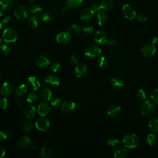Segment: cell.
<instances>
[{"mask_svg": "<svg viewBox=\"0 0 158 158\" xmlns=\"http://www.w3.org/2000/svg\"><path fill=\"white\" fill-rule=\"evenodd\" d=\"M50 101V104L51 106V110L52 111H56L57 109V107L59 106L62 103V100L58 97L51 98Z\"/></svg>", "mask_w": 158, "mask_h": 158, "instance_id": "28", "label": "cell"}, {"mask_svg": "<svg viewBox=\"0 0 158 158\" xmlns=\"http://www.w3.org/2000/svg\"><path fill=\"white\" fill-rule=\"evenodd\" d=\"M119 144L120 141L115 138H112L107 141V145L111 147H116Z\"/></svg>", "mask_w": 158, "mask_h": 158, "instance_id": "40", "label": "cell"}, {"mask_svg": "<svg viewBox=\"0 0 158 158\" xmlns=\"http://www.w3.org/2000/svg\"><path fill=\"white\" fill-rule=\"evenodd\" d=\"M3 16V13H2V10L0 9V17H1L2 16Z\"/></svg>", "mask_w": 158, "mask_h": 158, "instance_id": "60", "label": "cell"}, {"mask_svg": "<svg viewBox=\"0 0 158 158\" xmlns=\"http://www.w3.org/2000/svg\"><path fill=\"white\" fill-rule=\"evenodd\" d=\"M24 101L22 100H21V99L18 100V101H17V105L19 107H22L24 105Z\"/></svg>", "mask_w": 158, "mask_h": 158, "instance_id": "57", "label": "cell"}, {"mask_svg": "<svg viewBox=\"0 0 158 158\" xmlns=\"http://www.w3.org/2000/svg\"><path fill=\"white\" fill-rule=\"evenodd\" d=\"M61 64L58 62H53L50 66V69L53 72H58L61 69Z\"/></svg>", "mask_w": 158, "mask_h": 158, "instance_id": "44", "label": "cell"}, {"mask_svg": "<svg viewBox=\"0 0 158 158\" xmlns=\"http://www.w3.org/2000/svg\"><path fill=\"white\" fill-rule=\"evenodd\" d=\"M82 0H67V6L69 8H75L80 6Z\"/></svg>", "mask_w": 158, "mask_h": 158, "instance_id": "33", "label": "cell"}, {"mask_svg": "<svg viewBox=\"0 0 158 158\" xmlns=\"http://www.w3.org/2000/svg\"><path fill=\"white\" fill-rule=\"evenodd\" d=\"M2 28H3V23H2V22H0V31H1Z\"/></svg>", "mask_w": 158, "mask_h": 158, "instance_id": "59", "label": "cell"}, {"mask_svg": "<svg viewBox=\"0 0 158 158\" xmlns=\"http://www.w3.org/2000/svg\"><path fill=\"white\" fill-rule=\"evenodd\" d=\"M88 68L84 63L78 64L75 66V74L77 78H82L87 73Z\"/></svg>", "mask_w": 158, "mask_h": 158, "instance_id": "11", "label": "cell"}, {"mask_svg": "<svg viewBox=\"0 0 158 158\" xmlns=\"http://www.w3.org/2000/svg\"><path fill=\"white\" fill-rule=\"evenodd\" d=\"M8 138L7 135L3 131H0V142H3L5 141Z\"/></svg>", "mask_w": 158, "mask_h": 158, "instance_id": "52", "label": "cell"}, {"mask_svg": "<svg viewBox=\"0 0 158 158\" xmlns=\"http://www.w3.org/2000/svg\"><path fill=\"white\" fill-rule=\"evenodd\" d=\"M0 80H1V76H0Z\"/></svg>", "mask_w": 158, "mask_h": 158, "instance_id": "64", "label": "cell"}, {"mask_svg": "<svg viewBox=\"0 0 158 158\" xmlns=\"http://www.w3.org/2000/svg\"><path fill=\"white\" fill-rule=\"evenodd\" d=\"M2 40H3V38H0V44H1V43H2Z\"/></svg>", "mask_w": 158, "mask_h": 158, "instance_id": "61", "label": "cell"}, {"mask_svg": "<svg viewBox=\"0 0 158 158\" xmlns=\"http://www.w3.org/2000/svg\"><path fill=\"white\" fill-rule=\"evenodd\" d=\"M11 52L10 47L6 44H3L0 47V53L3 56H8Z\"/></svg>", "mask_w": 158, "mask_h": 158, "instance_id": "35", "label": "cell"}, {"mask_svg": "<svg viewBox=\"0 0 158 158\" xmlns=\"http://www.w3.org/2000/svg\"><path fill=\"white\" fill-rule=\"evenodd\" d=\"M107 21H108V17L106 13L103 12H100L99 13H98L97 22L99 25L100 26L104 25L107 22Z\"/></svg>", "mask_w": 158, "mask_h": 158, "instance_id": "23", "label": "cell"}, {"mask_svg": "<svg viewBox=\"0 0 158 158\" xmlns=\"http://www.w3.org/2000/svg\"><path fill=\"white\" fill-rule=\"evenodd\" d=\"M51 106L46 101H43L40 103L38 106L37 111L40 115L46 116L51 111Z\"/></svg>", "mask_w": 158, "mask_h": 158, "instance_id": "10", "label": "cell"}, {"mask_svg": "<svg viewBox=\"0 0 158 158\" xmlns=\"http://www.w3.org/2000/svg\"><path fill=\"white\" fill-rule=\"evenodd\" d=\"M157 141V138L156 135L153 134H149L146 137V143L149 146H154L156 144Z\"/></svg>", "mask_w": 158, "mask_h": 158, "instance_id": "34", "label": "cell"}, {"mask_svg": "<svg viewBox=\"0 0 158 158\" xmlns=\"http://www.w3.org/2000/svg\"><path fill=\"white\" fill-rule=\"evenodd\" d=\"M8 106V100L6 98H0V108L5 109Z\"/></svg>", "mask_w": 158, "mask_h": 158, "instance_id": "47", "label": "cell"}, {"mask_svg": "<svg viewBox=\"0 0 158 158\" xmlns=\"http://www.w3.org/2000/svg\"><path fill=\"white\" fill-rule=\"evenodd\" d=\"M71 39L70 35L69 32H60L56 36L57 42L61 45H66L68 43Z\"/></svg>", "mask_w": 158, "mask_h": 158, "instance_id": "12", "label": "cell"}, {"mask_svg": "<svg viewBox=\"0 0 158 158\" xmlns=\"http://www.w3.org/2000/svg\"><path fill=\"white\" fill-rule=\"evenodd\" d=\"M35 125L38 130L45 132L47 131V130L50 129V122L47 118L42 116V117L37 118V120L35 121Z\"/></svg>", "mask_w": 158, "mask_h": 158, "instance_id": "4", "label": "cell"}, {"mask_svg": "<svg viewBox=\"0 0 158 158\" xmlns=\"http://www.w3.org/2000/svg\"><path fill=\"white\" fill-rule=\"evenodd\" d=\"M92 9L93 11L95 13H99L100 12H101L102 8L101 6V5H99L98 3H94L93 4L92 6Z\"/></svg>", "mask_w": 158, "mask_h": 158, "instance_id": "48", "label": "cell"}, {"mask_svg": "<svg viewBox=\"0 0 158 158\" xmlns=\"http://www.w3.org/2000/svg\"><path fill=\"white\" fill-rule=\"evenodd\" d=\"M36 108L33 106H28L25 108L24 114L26 118H30L35 116L36 114Z\"/></svg>", "mask_w": 158, "mask_h": 158, "instance_id": "26", "label": "cell"}, {"mask_svg": "<svg viewBox=\"0 0 158 158\" xmlns=\"http://www.w3.org/2000/svg\"><path fill=\"white\" fill-rule=\"evenodd\" d=\"M32 149H35V146H34V145H32Z\"/></svg>", "mask_w": 158, "mask_h": 158, "instance_id": "62", "label": "cell"}, {"mask_svg": "<svg viewBox=\"0 0 158 158\" xmlns=\"http://www.w3.org/2000/svg\"><path fill=\"white\" fill-rule=\"evenodd\" d=\"M75 107V103L71 101H66L62 104V110L66 112L70 113L73 111Z\"/></svg>", "mask_w": 158, "mask_h": 158, "instance_id": "19", "label": "cell"}, {"mask_svg": "<svg viewBox=\"0 0 158 158\" xmlns=\"http://www.w3.org/2000/svg\"><path fill=\"white\" fill-rule=\"evenodd\" d=\"M151 98L154 103L158 104V88L152 91L151 94Z\"/></svg>", "mask_w": 158, "mask_h": 158, "instance_id": "43", "label": "cell"}, {"mask_svg": "<svg viewBox=\"0 0 158 158\" xmlns=\"http://www.w3.org/2000/svg\"><path fill=\"white\" fill-rule=\"evenodd\" d=\"M69 63L71 65H73V66H76L78 64L77 59L73 55H72V56H70V58L69 59Z\"/></svg>", "mask_w": 158, "mask_h": 158, "instance_id": "51", "label": "cell"}, {"mask_svg": "<svg viewBox=\"0 0 158 158\" xmlns=\"http://www.w3.org/2000/svg\"><path fill=\"white\" fill-rule=\"evenodd\" d=\"M155 110L154 105L149 100L145 101L141 106V114L145 116H149L152 115Z\"/></svg>", "mask_w": 158, "mask_h": 158, "instance_id": "6", "label": "cell"}, {"mask_svg": "<svg viewBox=\"0 0 158 158\" xmlns=\"http://www.w3.org/2000/svg\"><path fill=\"white\" fill-rule=\"evenodd\" d=\"M37 96L35 93L34 92H30L27 95V101L29 103H33L36 101Z\"/></svg>", "mask_w": 158, "mask_h": 158, "instance_id": "39", "label": "cell"}, {"mask_svg": "<svg viewBox=\"0 0 158 158\" xmlns=\"http://www.w3.org/2000/svg\"><path fill=\"white\" fill-rule=\"evenodd\" d=\"M123 145L124 147L129 149L135 148L139 144V138L134 134H129L124 137Z\"/></svg>", "mask_w": 158, "mask_h": 158, "instance_id": "1", "label": "cell"}, {"mask_svg": "<svg viewBox=\"0 0 158 158\" xmlns=\"http://www.w3.org/2000/svg\"><path fill=\"white\" fill-rule=\"evenodd\" d=\"M40 156L43 158H50L52 156V151L47 147H43L40 150Z\"/></svg>", "mask_w": 158, "mask_h": 158, "instance_id": "30", "label": "cell"}, {"mask_svg": "<svg viewBox=\"0 0 158 158\" xmlns=\"http://www.w3.org/2000/svg\"><path fill=\"white\" fill-rule=\"evenodd\" d=\"M107 45H108L110 48H115V47H117V45H118L117 42L115 40H113V39L109 40L107 41Z\"/></svg>", "mask_w": 158, "mask_h": 158, "instance_id": "50", "label": "cell"}, {"mask_svg": "<svg viewBox=\"0 0 158 158\" xmlns=\"http://www.w3.org/2000/svg\"><path fill=\"white\" fill-rule=\"evenodd\" d=\"M11 21V17L9 16H7L6 17H5L3 20H2V23L3 24H9Z\"/></svg>", "mask_w": 158, "mask_h": 158, "instance_id": "53", "label": "cell"}, {"mask_svg": "<svg viewBox=\"0 0 158 158\" xmlns=\"http://www.w3.org/2000/svg\"><path fill=\"white\" fill-rule=\"evenodd\" d=\"M41 20L43 22H49L51 20V15L47 12L43 13L41 16Z\"/></svg>", "mask_w": 158, "mask_h": 158, "instance_id": "42", "label": "cell"}, {"mask_svg": "<svg viewBox=\"0 0 158 158\" xmlns=\"http://www.w3.org/2000/svg\"><path fill=\"white\" fill-rule=\"evenodd\" d=\"M137 97L140 100H145L146 99V95L143 89H138L136 92Z\"/></svg>", "mask_w": 158, "mask_h": 158, "instance_id": "38", "label": "cell"}, {"mask_svg": "<svg viewBox=\"0 0 158 158\" xmlns=\"http://www.w3.org/2000/svg\"><path fill=\"white\" fill-rule=\"evenodd\" d=\"M40 96L45 101H50L52 98V92L48 88H44L41 91Z\"/></svg>", "mask_w": 158, "mask_h": 158, "instance_id": "31", "label": "cell"}, {"mask_svg": "<svg viewBox=\"0 0 158 158\" xmlns=\"http://www.w3.org/2000/svg\"><path fill=\"white\" fill-rule=\"evenodd\" d=\"M36 64L40 67L46 68L50 64V62L46 56H39L36 59Z\"/></svg>", "mask_w": 158, "mask_h": 158, "instance_id": "18", "label": "cell"}, {"mask_svg": "<svg viewBox=\"0 0 158 158\" xmlns=\"http://www.w3.org/2000/svg\"><path fill=\"white\" fill-rule=\"evenodd\" d=\"M29 10L25 6H19L14 10V16L19 19H25L29 15Z\"/></svg>", "mask_w": 158, "mask_h": 158, "instance_id": "7", "label": "cell"}, {"mask_svg": "<svg viewBox=\"0 0 158 158\" xmlns=\"http://www.w3.org/2000/svg\"><path fill=\"white\" fill-rule=\"evenodd\" d=\"M69 8L67 6H66V7L62 8V9L61 10L62 14H66V13H67L68 11H69Z\"/></svg>", "mask_w": 158, "mask_h": 158, "instance_id": "56", "label": "cell"}, {"mask_svg": "<svg viewBox=\"0 0 158 158\" xmlns=\"http://www.w3.org/2000/svg\"><path fill=\"white\" fill-rule=\"evenodd\" d=\"M141 55L146 58H151L155 55L156 49L155 46L151 45H146L143 46L140 50Z\"/></svg>", "mask_w": 158, "mask_h": 158, "instance_id": "8", "label": "cell"}, {"mask_svg": "<svg viewBox=\"0 0 158 158\" xmlns=\"http://www.w3.org/2000/svg\"><path fill=\"white\" fill-rule=\"evenodd\" d=\"M44 82L48 86L52 88H55L58 87L60 84L59 77L54 75H47L45 78Z\"/></svg>", "mask_w": 158, "mask_h": 158, "instance_id": "9", "label": "cell"}, {"mask_svg": "<svg viewBox=\"0 0 158 158\" xmlns=\"http://www.w3.org/2000/svg\"><path fill=\"white\" fill-rule=\"evenodd\" d=\"M101 54V50L96 45H89L85 50V55L89 58H97Z\"/></svg>", "mask_w": 158, "mask_h": 158, "instance_id": "5", "label": "cell"}, {"mask_svg": "<svg viewBox=\"0 0 158 158\" xmlns=\"http://www.w3.org/2000/svg\"><path fill=\"white\" fill-rule=\"evenodd\" d=\"M107 59L104 56L100 57L97 61V64H98V66L101 68L104 67L107 65Z\"/></svg>", "mask_w": 158, "mask_h": 158, "instance_id": "41", "label": "cell"}, {"mask_svg": "<svg viewBox=\"0 0 158 158\" xmlns=\"http://www.w3.org/2000/svg\"><path fill=\"white\" fill-rule=\"evenodd\" d=\"M151 44L154 46L157 45H158V38L157 37H154L152 39V41H151Z\"/></svg>", "mask_w": 158, "mask_h": 158, "instance_id": "55", "label": "cell"}, {"mask_svg": "<svg viewBox=\"0 0 158 158\" xmlns=\"http://www.w3.org/2000/svg\"><path fill=\"white\" fill-rule=\"evenodd\" d=\"M136 18L141 23L145 22H146L148 20L147 16L145 13H139L138 14H137Z\"/></svg>", "mask_w": 158, "mask_h": 158, "instance_id": "45", "label": "cell"}, {"mask_svg": "<svg viewBox=\"0 0 158 158\" xmlns=\"http://www.w3.org/2000/svg\"><path fill=\"white\" fill-rule=\"evenodd\" d=\"M14 0H0V6L3 10H9L14 5Z\"/></svg>", "mask_w": 158, "mask_h": 158, "instance_id": "25", "label": "cell"}, {"mask_svg": "<svg viewBox=\"0 0 158 158\" xmlns=\"http://www.w3.org/2000/svg\"><path fill=\"white\" fill-rule=\"evenodd\" d=\"M42 11V8L38 5H33L30 10V12L33 14H39Z\"/></svg>", "mask_w": 158, "mask_h": 158, "instance_id": "36", "label": "cell"}, {"mask_svg": "<svg viewBox=\"0 0 158 158\" xmlns=\"http://www.w3.org/2000/svg\"><path fill=\"white\" fill-rule=\"evenodd\" d=\"M17 37L18 35L16 30L13 28L9 27L3 31L2 38L6 43H14L16 42Z\"/></svg>", "mask_w": 158, "mask_h": 158, "instance_id": "2", "label": "cell"}, {"mask_svg": "<svg viewBox=\"0 0 158 158\" xmlns=\"http://www.w3.org/2000/svg\"><path fill=\"white\" fill-rule=\"evenodd\" d=\"M81 26L80 24H73V25H72L69 28V31L72 33H78L79 32H81Z\"/></svg>", "mask_w": 158, "mask_h": 158, "instance_id": "37", "label": "cell"}, {"mask_svg": "<svg viewBox=\"0 0 158 158\" xmlns=\"http://www.w3.org/2000/svg\"><path fill=\"white\" fill-rule=\"evenodd\" d=\"M111 85L116 88H120L124 87V82L121 78L119 77H115L113 78L111 81Z\"/></svg>", "mask_w": 158, "mask_h": 158, "instance_id": "24", "label": "cell"}, {"mask_svg": "<svg viewBox=\"0 0 158 158\" xmlns=\"http://www.w3.org/2000/svg\"><path fill=\"white\" fill-rule=\"evenodd\" d=\"M39 24V20L35 16H30L28 19V25L32 28H35L38 27Z\"/></svg>", "mask_w": 158, "mask_h": 158, "instance_id": "32", "label": "cell"}, {"mask_svg": "<svg viewBox=\"0 0 158 158\" xmlns=\"http://www.w3.org/2000/svg\"><path fill=\"white\" fill-rule=\"evenodd\" d=\"M114 0H102L101 6L102 10L104 11H109L111 10L114 6Z\"/></svg>", "mask_w": 158, "mask_h": 158, "instance_id": "22", "label": "cell"}, {"mask_svg": "<svg viewBox=\"0 0 158 158\" xmlns=\"http://www.w3.org/2000/svg\"><path fill=\"white\" fill-rule=\"evenodd\" d=\"M94 40L95 42H96L97 43L100 44V45H103L105 43L107 42V36L105 34V33H104L102 31H97L95 35H94Z\"/></svg>", "mask_w": 158, "mask_h": 158, "instance_id": "16", "label": "cell"}, {"mask_svg": "<svg viewBox=\"0 0 158 158\" xmlns=\"http://www.w3.org/2000/svg\"><path fill=\"white\" fill-rule=\"evenodd\" d=\"M121 112V107L118 105V104H113L112 105H111L107 111V114L111 116V117H115L117 115H118Z\"/></svg>", "mask_w": 158, "mask_h": 158, "instance_id": "17", "label": "cell"}, {"mask_svg": "<svg viewBox=\"0 0 158 158\" xmlns=\"http://www.w3.org/2000/svg\"><path fill=\"white\" fill-rule=\"evenodd\" d=\"M31 145V140L27 136H24L19 138L17 141V146L21 148H26Z\"/></svg>", "mask_w": 158, "mask_h": 158, "instance_id": "21", "label": "cell"}, {"mask_svg": "<svg viewBox=\"0 0 158 158\" xmlns=\"http://www.w3.org/2000/svg\"><path fill=\"white\" fill-rule=\"evenodd\" d=\"M27 84L28 88L34 91H37L40 87V82L35 77H28L27 81Z\"/></svg>", "mask_w": 158, "mask_h": 158, "instance_id": "14", "label": "cell"}, {"mask_svg": "<svg viewBox=\"0 0 158 158\" xmlns=\"http://www.w3.org/2000/svg\"><path fill=\"white\" fill-rule=\"evenodd\" d=\"M27 92V87L25 84H20L15 88V95L17 97H22L24 96Z\"/></svg>", "mask_w": 158, "mask_h": 158, "instance_id": "20", "label": "cell"}, {"mask_svg": "<svg viewBox=\"0 0 158 158\" xmlns=\"http://www.w3.org/2000/svg\"><path fill=\"white\" fill-rule=\"evenodd\" d=\"M94 14L95 13L92 9V8H85L81 13L80 17L81 19L84 22H88L93 19Z\"/></svg>", "mask_w": 158, "mask_h": 158, "instance_id": "13", "label": "cell"}, {"mask_svg": "<svg viewBox=\"0 0 158 158\" xmlns=\"http://www.w3.org/2000/svg\"><path fill=\"white\" fill-rule=\"evenodd\" d=\"M35 1H36V0H30V2H35Z\"/></svg>", "mask_w": 158, "mask_h": 158, "instance_id": "63", "label": "cell"}, {"mask_svg": "<svg viewBox=\"0 0 158 158\" xmlns=\"http://www.w3.org/2000/svg\"><path fill=\"white\" fill-rule=\"evenodd\" d=\"M127 156V151L124 148H118L115 149L114 156L115 158H124Z\"/></svg>", "mask_w": 158, "mask_h": 158, "instance_id": "29", "label": "cell"}, {"mask_svg": "<svg viewBox=\"0 0 158 158\" xmlns=\"http://www.w3.org/2000/svg\"><path fill=\"white\" fill-rule=\"evenodd\" d=\"M122 13L123 16L128 20H132L136 18L137 16L135 10L131 5L129 4H126L122 6Z\"/></svg>", "mask_w": 158, "mask_h": 158, "instance_id": "3", "label": "cell"}, {"mask_svg": "<svg viewBox=\"0 0 158 158\" xmlns=\"http://www.w3.org/2000/svg\"><path fill=\"white\" fill-rule=\"evenodd\" d=\"M6 154V151L5 150V149L0 146V158H2L5 156Z\"/></svg>", "mask_w": 158, "mask_h": 158, "instance_id": "54", "label": "cell"}, {"mask_svg": "<svg viewBox=\"0 0 158 158\" xmlns=\"http://www.w3.org/2000/svg\"><path fill=\"white\" fill-rule=\"evenodd\" d=\"M32 129H33V124L31 122H25L23 126V130L25 132H28L31 131Z\"/></svg>", "mask_w": 158, "mask_h": 158, "instance_id": "46", "label": "cell"}, {"mask_svg": "<svg viewBox=\"0 0 158 158\" xmlns=\"http://www.w3.org/2000/svg\"><path fill=\"white\" fill-rule=\"evenodd\" d=\"M14 91V87L9 82H5L0 89V93L2 95L5 96L11 95Z\"/></svg>", "mask_w": 158, "mask_h": 158, "instance_id": "15", "label": "cell"}, {"mask_svg": "<svg viewBox=\"0 0 158 158\" xmlns=\"http://www.w3.org/2000/svg\"><path fill=\"white\" fill-rule=\"evenodd\" d=\"M47 136L51 137H52V136L53 135V132L52 130H50L48 129V130H47Z\"/></svg>", "mask_w": 158, "mask_h": 158, "instance_id": "58", "label": "cell"}, {"mask_svg": "<svg viewBox=\"0 0 158 158\" xmlns=\"http://www.w3.org/2000/svg\"><path fill=\"white\" fill-rule=\"evenodd\" d=\"M149 130L152 132H158V118L154 117L149 121Z\"/></svg>", "mask_w": 158, "mask_h": 158, "instance_id": "27", "label": "cell"}, {"mask_svg": "<svg viewBox=\"0 0 158 158\" xmlns=\"http://www.w3.org/2000/svg\"><path fill=\"white\" fill-rule=\"evenodd\" d=\"M83 31L86 33H88V34H90V33H92L93 32V27L90 25H85L83 27Z\"/></svg>", "mask_w": 158, "mask_h": 158, "instance_id": "49", "label": "cell"}]
</instances>
